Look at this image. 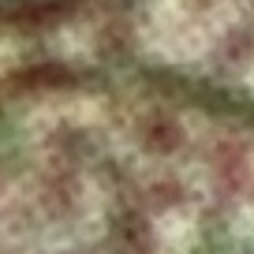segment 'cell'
I'll use <instances>...</instances> for the list:
<instances>
[{"label":"cell","mask_w":254,"mask_h":254,"mask_svg":"<svg viewBox=\"0 0 254 254\" xmlns=\"http://www.w3.org/2000/svg\"><path fill=\"white\" fill-rule=\"evenodd\" d=\"M71 4H86V0H0V19H23V15H45V11H60Z\"/></svg>","instance_id":"obj_2"},{"label":"cell","mask_w":254,"mask_h":254,"mask_svg":"<svg viewBox=\"0 0 254 254\" xmlns=\"http://www.w3.org/2000/svg\"><path fill=\"white\" fill-rule=\"evenodd\" d=\"M0 254H254V101L157 71L0 75Z\"/></svg>","instance_id":"obj_1"}]
</instances>
